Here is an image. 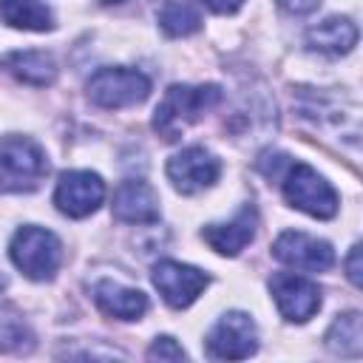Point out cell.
I'll return each mask as SVG.
<instances>
[{"label":"cell","mask_w":363,"mask_h":363,"mask_svg":"<svg viewBox=\"0 0 363 363\" xmlns=\"http://www.w3.org/2000/svg\"><path fill=\"white\" fill-rule=\"evenodd\" d=\"M221 99L218 85H170L153 111V130L164 142H176L193 122H199Z\"/></svg>","instance_id":"obj_1"},{"label":"cell","mask_w":363,"mask_h":363,"mask_svg":"<svg viewBox=\"0 0 363 363\" xmlns=\"http://www.w3.org/2000/svg\"><path fill=\"white\" fill-rule=\"evenodd\" d=\"M48 176L43 147L26 136H9L0 145V193H31Z\"/></svg>","instance_id":"obj_2"},{"label":"cell","mask_w":363,"mask_h":363,"mask_svg":"<svg viewBox=\"0 0 363 363\" xmlns=\"http://www.w3.org/2000/svg\"><path fill=\"white\" fill-rule=\"evenodd\" d=\"M9 255L14 267L31 281H48L60 269L62 244L51 230L43 227H23L14 233L9 244Z\"/></svg>","instance_id":"obj_3"},{"label":"cell","mask_w":363,"mask_h":363,"mask_svg":"<svg viewBox=\"0 0 363 363\" xmlns=\"http://www.w3.org/2000/svg\"><path fill=\"white\" fill-rule=\"evenodd\" d=\"M281 190L292 207H298L315 218H332L337 213L335 187L315 167H309L303 162H295V164L289 162V167L281 176Z\"/></svg>","instance_id":"obj_4"},{"label":"cell","mask_w":363,"mask_h":363,"mask_svg":"<svg viewBox=\"0 0 363 363\" xmlns=\"http://www.w3.org/2000/svg\"><path fill=\"white\" fill-rule=\"evenodd\" d=\"M150 94V79L136 68H99L88 79V99L99 108H128Z\"/></svg>","instance_id":"obj_5"},{"label":"cell","mask_w":363,"mask_h":363,"mask_svg":"<svg viewBox=\"0 0 363 363\" xmlns=\"http://www.w3.org/2000/svg\"><path fill=\"white\" fill-rule=\"evenodd\" d=\"M258 349V329L247 312H227L207 335V354L216 360H244Z\"/></svg>","instance_id":"obj_6"},{"label":"cell","mask_w":363,"mask_h":363,"mask_svg":"<svg viewBox=\"0 0 363 363\" xmlns=\"http://www.w3.org/2000/svg\"><path fill=\"white\" fill-rule=\"evenodd\" d=\"M218 176H221V162L201 145H190V147L179 150L176 156H170V162H167V179L184 196H193V193L216 184Z\"/></svg>","instance_id":"obj_7"},{"label":"cell","mask_w":363,"mask_h":363,"mask_svg":"<svg viewBox=\"0 0 363 363\" xmlns=\"http://www.w3.org/2000/svg\"><path fill=\"white\" fill-rule=\"evenodd\" d=\"M105 199V182L91 170H68L60 176L54 190V204L71 218L91 216Z\"/></svg>","instance_id":"obj_8"},{"label":"cell","mask_w":363,"mask_h":363,"mask_svg":"<svg viewBox=\"0 0 363 363\" xmlns=\"http://www.w3.org/2000/svg\"><path fill=\"white\" fill-rule=\"evenodd\" d=\"M272 255L281 264L292 269H303V272H323L335 264V250L329 241L306 235V233H295V230H286L275 238Z\"/></svg>","instance_id":"obj_9"},{"label":"cell","mask_w":363,"mask_h":363,"mask_svg":"<svg viewBox=\"0 0 363 363\" xmlns=\"http://www.w3.org/2000/svg\"><path fill=\"white\" fill-rule=\"evenodd\" d=\"M269 289H272L278 312L292 323H303L320 309V289L303 275L275 272L269 278Z\"/></svg>","instance_id":"obj_10"},{"label":"cell","mask_w":363,"mask_h":363,"mask_svg":"<svg viewBox=\"0 0 363 363\" xmlns=\"http://www.w3.org/2000/svg\"><path fill=\"white\" fill-rule=\"evenodd\" d=\"M207 275L190 264H179V261H159L153 267V284L159 289V295L173 306V309H184L190 306L201 289L207 286Z\"/></svg>","instance_id":"obj_11"},{"label":"cell","mask_w":363,"mask_h":363,"mask_svg":"<svg viewBox=\"0 0 363 363\" xmlns=\"http://www.w3.org/2000/svg\"><path fill=\"white\" fill-rule=\"evenodd\" d=\"M113 216L125 224H153L159 221V196L142 179H128L113 193Z\"/></svg>","instance_id":"obj_12"},{"label":"cell","mask_w":363,"mask_h":363,"mask_svg":"<svg viewBox=\"0 0 363 363\" xmlns=\"http://www.w3.org/2000/svg\"><path fill=\"white\" fill-rule=\"evenodd\" d=\"M255 230H258V213L252 204L241 207L238 216L233 221H224V224H207L201 230V238L210 244V250H216L218 255H238L252 238H255Z\"/></svg>","instance_id":"obj_13"},{"label":"cell","mask_w":363,"mask_h":363,"mask_svg":"<svg viewBox=\"0 0 363 363\" xmlns=\"http://www.w3.org/2000/svg\"><path fill=\"white\" fill-rule=\"evenodd\" d=\"M94 303L119 320H136L147 312V295L130 286H122L116 281H96L94 284Z\"/></svg>","instance_id":"obj_14"},{"label":"cell","mask_w":363,"mask_h":363,"mask_svg":"<svg viewBox=\"0 0 363 363\" xmlns=\"http://www.w3.org/2000/svg\"><path fill=\"white\" fill-rule=\"evenodd\" d=\"M354 43H357V26L349 17H326L306 31V45L329 57L349 54Z\"/></svg>","instance_id":"obj_15"},{"label":"cell","mask_w":363,"mask_h":363,"mask_svg":"<svg viewBox=\"0 0 363 363\" xmlns=\"http://www.w3.org/2000/svg\"><path fill=\"white\" fill-rule=\"evenodd\" d=\"M0 20L23 31L54 28V14L43 0H0Z\"/></svg>","instance_id":"obj_16"},{"label":"cell","mask_w":363,"mask_h":363,"mask_svg":"<svg viewBox=\"0 0 363 363\" xmlns=\"http://www.w3.org/2000/svg\"><path fill=\"white\" fill-rule=\"evenodd\" d=\"M6 65L11 68V74L28 85H51L57 77V65L51 60V54L45 51H14L9 54Z\"/></svg>","instance_id":"obj_17"},{"label":"cell","mask_w":363,"mask_h":363,"mask_svg":"<svg viewBox=\"0 0 363 363\" xmlns=\"http://www.w3.org/2000/svg\"><path fill=\"white\" fill-rule=\"evenodd\" d=\"M326 349L340 357H360V349H363L360 312H346L335 318V323L326 332Z\"/></svg>","instance_id":"obj_18"},{"label":"cell","mask_w":363,"mask_h":363,"mask_svg":"<svg viewBox=\"0 0 363 363\" xmlns=\"http://www.w3.org/2000/svg\"><path fill=\"white\" fill-rule=\"evenodd\" d=\"M159 26L167 37H187L201 28V14L187 0H167L159 9Z\"/></svg>","instance_id":"obj_19"},{"label":"cell","mask_w":363,"mask_h":363,"mask_svg":"<svg viewBox=\"0 0 363 363\" xmlns=\"http://www.w3.org/2000/svg\"><path fill=\"white\" fill-rule=\"evenodd\" d=\"M31 349H34V335L28 332V326L11 315H0V352L23 354Z\"/></svg>","instance_id":"obj_20"},{"label":"cell","mask_w":363,"mask_h":363,"mask_svg":"<svg viewBox=\"0 0 363 363\" xmlns=\"http://www.w3.org/2000/svg\"><path fill=\"white\" fill-rule=\"evenodd\" d=\"M184 357H187L184 349L173 337H167V335L156 337L153 346L147 349V360H184Z\"/></svg>","instance_id":"obj_21"},{"label":"cell","mask_w":363,"mask_h":363,"mask_svg":"<svg viewBox=\"0 0 363 363\" xmlns=\"http://www.w3.org/2000/svg\"><path fill=\"white\" fill-rule=\"evenodd\" d=\"M278 6L289 14H309L320 6V0H278Z\"/></svg>","instance_id":"obj_22"},{"label":"cell","mask_w":363,"mask_h":363,"mask_svg":"<svg viewBox=\"0 0 363 363\" xmlns=\"http://www.w3.org/2000/svg\"><path fill=\"white\" fill-rule=\"evenodd\" d=\"M346 275L354 286H360V247L354 244L352 252H349V261H346Z\"/></svg>","instance_id":"obj_23"},{"label":"cell","mask_w":363,"mask_h":363,"mask_svg":"<svg viewBox=\"0 0 363 363\" xmlns=\"http://www.w3.org/2000/svg\"><path fill=\"white\" fill-rule=\"evenodd\" d=\"M207 9H213L216 14H233V11H238L241 9V3L244 0H201Z\"/></svg>","instance_id":"obj_24"},{"label":"cell","mask_w":363,"mask_h":363,"mask_svg":"<svg viewBox=\"0 0 363 363\" xmlns=\"http://www.w3.org/2000/svg\"><path fill=\"white\" fill-rule=\"evenodd\" d=\"M102 3H125V0H102Z\"/></svg>","instance_id":"obj_25"},{"label":"cell","mask_w":363,"mask_h":363,"mask_svg":"<svg viewBox=\"0 0 363 363\" xmlns=\"http://www.w3.org/2000/svg\"><path fill=\"white\" fill-rule=\"evenodd\" d=\"M0 289H3V278H0Z\"/></svg>","instance_id":"obj_26"}]
</instances>
